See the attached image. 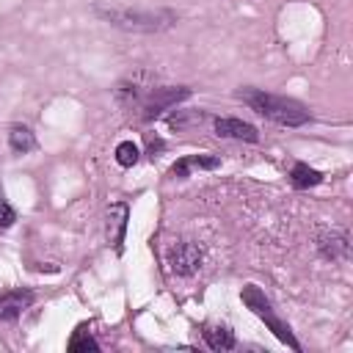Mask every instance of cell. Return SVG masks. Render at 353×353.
Masks as SVG:
<instances>
[{
	"label": "cell",
	"mask_w": 353,
	"mask_h": 353,
	"mask_svg": "<svg viewBox=\"0 0 353 353\" xmlns=\"http://www.w3.org/2000/svg\"><path fill=\"white\" fill-rule=\"evenodd\" d=\"M221 165V157L215 154H190V157H182L171 165V176H188L190 168H218Z\"/></svg>",
	"instance_id": "9"
},
{
	"label": "cell",
	"mask_w": 353,
	"mask_h": 353,
	"mask_svg": "<svg viewBox=\"0 0 353 353\" xmlns=\"http://www.w3.org/2000/svg\"><path fill=\"white\" fill-rule=\"evenodd\" d=\"M212 127H215V135H221V138H234V141H259V132H256V127L254 124H248V121H240V119H215L212 121Z\"/></svg>",
	"instance_id": "7"
},
{
	"label": "cell",
	"mask_w": 353,
	"mask_h": 353,
	"mask_svg": "<svg viewBox=\"0 0 353 353\" xmlns=\"http://www.w3.org/2000/svg\"><path fill=\"white\" fill-rule=\"evenodd\" d=\"M138 157H141L138 143H132V141H121V143L116 146V163H119V165L130 168V165H135V163H138Z\"/></svg>",
	"instance_id": "13"
},
{
	"label": "cell",
	"mask_w": 353,
	"mask_h": 353,
	"mask_svg": "<svg viewBox=\"0 0 353 353\" xmlns=\"http://www.w3.org/2000/svg\"><path fill=\"white\" fill-rule=\"evenodd\" d=\"M243 303L256 314V317H262L265 323H268V328L284 342V345H290L292 350H301V345H298V339L292 336V331H290V325L287 323H281L276 314H273V306H270V301L265 298V292L256 287V284H248V287H243Z\"/></svg>",
	"instance_id": "2"
},
{
	"label": "cell",
	"mask_w": 353,
	"mask_h": 353,
	"mask_svg": "<svg viewBox=\"0 0 353 353\" xmlns=\"http://www.w3.org/2000/svg\"><path fill=\"white\" fill-rule=\"evenodd\" d=\"M204 342L212 350H232L234 347V334L229 325H207L204 328Z\"/></svg>",
	"instance_id": "11"
},
{
	"label": "cell",
	"mask_w": 353,
	"mask_h": 353,
	"mask_svg": "<svg viewBox=\"0 0 353 353\" xmlns=\"http://www.w3.org/2000/svg\"><path fill=\"white\" fill-rule=\"evenodd\" d=\"M8 146H11V152H17V154H28V152L36 149V138H33V132H30L25 124H14V127L8 130Z\"/></svg>",
	"instance_id": "10"
},
{
	"label": "cell",
	"mask_w": 353,
	"mask_h": 353,
	"mask_svg": "<svg viewBox=\"0 0 353 353\" xmlns=\"http://www.w3.org/2000/svg\"><path fill=\"white\" fill-rule=\"evenodd\" d=\"M317 248L325 259L331 262H339V259H347L350 254V245H347V234L339 232V229H331V232H323L317 237Z\"/></svg>",
	"instance_id": "6"
},
{
	"label": "cell",
	"mask_w": 353,
	"mask_h": 353,
	"mask_svg": "<svg viewBox=\"0 0 353 353\" xmlns=\"http://www.w3.org/2000/svg\"><path fill=\"white\" fill-rule=\"evenodd\" d=\"M290 179H292L295 188H314V185L323 182V174L314 171V168H309L306 163H295L292 171H290Z\"/></svg>",
	"instance_id": "12"
},
{
	"label": "cell",
	"mask_w": 353,
	"mask_h": 353,
	"mask_svg": "<svg viewBox=\"0 0 353 353\" xmlns=\"http://www.w3.org/2000/svg\"><path fill=\"white\" fill-rule=\"evenodd\" d=\"M69 350H99V345H97V339L91 336V331H88L85 325H80V328L72 334V339H69Z\"/></svg>",
	"instance_id": "14"
},
{
	"label": "cell",
	"mask_w": 353,
	"mask_h": 353,
	"mask_svg": "<svg viewBox=\"0 0 353 353\" xmlns=\"http://www.w3.org/2000/svg\"><path fill=\"white\" fill-rule=\"evenodd\" d=\"M127 204L124 201H113L108 207V221H105V234L108 243L116 248V254H121V243H124V232H127Z\"/></svg>",
	"instance_id": "5"
},
{
	"label": "cell",
	"mask_w": 353,
	"mask_h": 353,
	"mask_svg": "<svg viewBox=\"0 0 353 353\" xmlns=\"http://www.w3.org/2000/svg\"><path fill=\"white\" fill-rule=\"evenodd\" d=\"M168 265L176 276H193L201 265V248L193 243H176L168 251Z\"/></svg>",
	"instance_id": "4"
},
{
	"label": "cell",
	"mask_w": 353,
	"mask_h": 353,
	"mask_svg": "<svg viewBox=\"0 0 353 353\" xmlns=\"http://www.w3.org/2000/svg\"><path fill=\"white\" fill-rule=\"evenodd\" d=\"M33 303V292L30 290H11L0 295V317L3 320H17L28 306Z\"/></svg>",
	"instance_id": "8"
},
{
	"label": "cell",
	"mask_w": 353,
	"mask_h": 353,
	"mask_svg": "<svg viewBox=\"0 0 353 353\" xmlns=\"http://www.w3.org/2000/svg\"><path fill=\"white\" fill-rule=\"evenodd\" d=\"M237 97L251 108L256 110L259 116L276 121V124H284V127H301L309 121V110L298 102V99H290V97H276V94H265L259 88H240Z\"/></svg>",
	"instance_id": "1"
},
{
	"label": "cell",
	"mask_w": 353,
	"mask_h": 353,
	"mask_svg": "<svg viewBox=\"0 0 353 353\" xmlns=\"http://www.w3.org/2000/svg\"><path fill=\"white\" fill-rule=\"evenodd\" d=\"M188 97H190V88H149L146 99L141 102V108H143V121L157 119L163 110L174 108L179 99H188Z\"/></svg>",
	"instance_id": "3"
},
{
	"label": "cell",
	"mask_w": 353,
	"mask_h": 353,
	"mask_svg": "<svg viewBox=\"0 0 353 353\" xmlns=\"http://www.w3.org/2000/svg\"><path fill=\"white\" fill-rule=\"evenodd\" d=\"M14 221H17V212H14V207H11V204H6V201L0 199V229H8Z\"/></svg>",
	"instance_id": "15"
}]
</instances>
